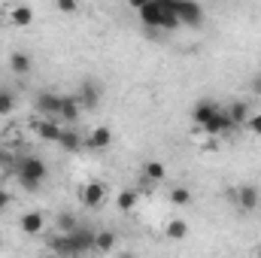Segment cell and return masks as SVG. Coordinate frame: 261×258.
Wrapping results in <instances>:
<instances>
[{"label": "cell", "mask_w": 261, "mask_h": 258, "mask_svg": "<svg viewBox=\"0 0 261 258\" xmlns=\"http://www.w3.org/2000/svg\"><path fill=\"white\" fill-rule=\"evenodd\" d=\"M12 176L18 179V186H21L24 192H37V189L46 183V176H49V164H46L40 155H21V158L15 161Z\"/></svg>", "instance_id": "1"}, {"label": "cell", "mask_w": 261, "mask_h": 258, "mask_svg": "<svg viewBox=\"0 0 261 258\" xmlns=\"http://www.w3.org/2000/svg\"><path fill=\"white\" fill-rule=\"evenodd\" d=\"M170 9H173V15H176V21H179V28L186 24V28H197V24H203V6L200 3H192V0H170Z\"/></svg>", "instance_id": "2"}, {"label": "cell", "mask_w": 261, "mask_h": 258, "mask_svg": "<svg viewBox=\"0 0 261 258\" xmlns=\"http://www.w3.org/2000/svg\"><path fill=\"white\" fill-rule=\"evenodd\" d=\"M100 97H103L100 82H97V79H91V76H85V79L79 82V88H76L79 110H97V107H100Z\"/></svg>", "instance_id": "3"}, {"label": "cell", "mask_w": 261, "mask_h": 258, "mask_svg": "<svg viewBox=\"0 0 261 258\" xmlns=\"http://www.w3.org/2000/svg\"><path fill=\"white\" fill-rule=\"evenodd\" d=\"M67 240H70V255L73 258H82V255H88V252H94V231L85 228V225H79L76 231H70Z\"/></svg>", "instance_id": "4"}, {"label": "cell", "mask_w": 261, "mask_h": 258, "mask_svg": "<svg viewBox=\"0 0 261 258\" xmlns=\"http://www.w3.org/2000/svg\"><path fill=\"white\" fill-rule=\"evenodd\" d=\"M107 186L100 183V179H91V183H85L82 189H79V200H82V207L85 210H100L103 203H107Z\"/></svg>", "instance_id": "5"}, {"label": "cell", "mask_w": 261, "mask_h": 258, "mask_svg": "<svg viewBox=\"0 0 261 258\" xmlns=\"http://www.w3.org/2000/svg\"><path fill=\"white\" fill-rule=\"evenodd\" d=\"M231 197H234V203L243 210V213H252V210H258L261 203V192L255 186H237V189H231Z\"/></svg>", "instance_id": "6"}, {"label": "cell", "mask_w": 261, "mask_h": 258, "mask_svg": "<svg viewBox=\"0 0 261 258\" xmlns=\"http://www.w3.org/2000/svg\"><path fill=\"white\" fill-rule=\"evenodd\" d=\"M37 110L43 119H55L58 122V113H61V94L55 91H40L37 94Z\"/></svg>", "instance_id": "7"}, {"label": "cell", "mask_w": 261, "mask_h": 258, "mask_svg": "<svg viewBox=\"0 0 261 258\" xmlns=\"http://www.w3.org/2000/svg\"><path fill=\"white\" fill-rule=\"evenodd\" d=\"M219 110H222V107H219L216 100H210V97H206V100H197L195 110H192V122L203 131L210 122H213V119H216V113H219Z\"/></svg>", "instance_id": "8"}, {"label": "cell", "mask_w": 261, "mask_h": 258, "mask_svg": "<svg viewBox=\"0 0 261 258\" xmlns=\"http://www.w3.org/2000/svg\"><path fill=\"white\" fill-rule=\"evenodd\" d=\"M31 128H34V134H37L43 143H58L64 125H61V122H55V119H43V122H31Z\"/></svg>", "instance_id": "9"}, {"label": "cell", "mask_w": 261, "mask_h": 258, "mask_svg": "<svg viewBox=\"0 0 261 258\" xmlns=\"http://www.w3.org/2000/svg\"><path fill=\"white\" fill-rule=\"evenodd\" d=\"M110 146H113V131L107 128V125H97V128L88 131V137H85V149L103 152V149H110Z\"/></svg>", "instance_id": "10"}, {"label": "cell", "mask_w": 261, "mask_h": 258, "mask_svg": "<svg viewBox=\"0 0 261 258\" xmlns=\"http://www.w3.org/2000/svg\"><path fill=\"white\" fill-rule=\"evenodd\" d=\"M225 113H228V119H231L234 128H246V122H249V116H252V110H249L246 100H231V104L225 107Z\"/></svg>", "instance_id": "11"}, {"label": "cell", "mask_w": 261, "mask_h": 258, "mask_svg": "<svg viewBox=\"0 0 261 258\" xmlns=\"http://www.w3.org/2000/svg\"><path fill=\"white\" fill-rule=\"evenodd\" d=\"M43 225H46V216L40 213V210H28V213H21L18 216V228L24 231V234H40L43 231Z\"/></svg>", "instance_id": "12"}, {"label": "cell", "mask_w": 261, "mask_h": 258, "mask_svg": "<svg viewBox=\"0 0 261 258\" xmlns=\"http://www.w3.org/2000/svg\"><path fill=\"white\" fill-rule=\"evenodd\" d=\"M116 246H119V234H116L113 228L94 231V252H100V255H110V252H116Z\"/></svg>", "instance_id": "13"}, {"label": "cell", "mask_w": 261, "mask_h": 258, "mask_svg": "<svg viewBox=\"0 0 261 258\" xmlns=\"http://www.w3.org/2000/svg\"><path fill=\"white\" fill-rule=\"evenodd\" d=\"M6 18H9L12 28H28V24H34V9L24 6V3H18V6H9Z\"/></svg>", "instance_id": "14"}, {"label": "cell", "mask_w": 261, "mask_h": 258, "mask_svg": "<svg viewBox=\"0 0 261 258\" xmlns=\"http://www.w3.org/2000/svg\"><path fill=\"white\" fill-rule=\"evenodd\" d=\"M164 237L173 240V243H182V240L189 237V222H186V219H167V225H164Z\"/></svg>", "instance_id": "15"}, {"label": "cell", "mask_w": 261, "mask_h": 258, "mask_svg": "<svg viewBox=\"0 0 261 258\" xmlns=\"http://www.w3.org/2000/svg\"><path fill=\"white\" fill-rule=\"evenodd\" d=\"M31 70H34V58H31L28 52H12V55H9V73L28 76Z\"/></svg>", "instance_id": "16"}, {"label": "cell", "mask_w": 261, "mask_h": 258, "mask_svg": "<svg viewBox=\"0 0 261 258\" xmlns=\"http://www.w3.org/2000/svg\"><path fill=\"white\" fill-rule=\"evenodd\" d=\"M79 100L76 94H61V113H58V122H76L79 119Z\"/></svg>", "instance_id": "17"}, {"label": "cell", "mask_w": 261, "mask_h": 258, "mask_svg": "<svg viewBox=\"0 0 261 258\" xmlns=\"http://www.w3.org/2000/svg\"><path fill=\"white\" fill-rule=\"evenodd\" d=\"M143 176H146V183H155V186H158V183H164V176H167L164 161H155V158H152V161H146V164H143Z\"/></svg>", "instance_id": "18"}, {"label": "cell", "mask_w": 261, "mask_h": 258, "mask_svg": "<svg viewBox=\"0 0 261 258\" xmlns=\"http://www.w3.org/2000/svg\"><path fill=\"white\" fill-rule=\"evenodd\" d=\"M58 146H61L64 152H79V149L85 146V140H82V134H79V131L64 128V131H61V140H58Z\"/></svg>", "instance_id": "19"}, {"label": "cell", "mask_w": 261, "mask_h": 258, "mask_svg": "<svg viewBox=\"0 0 261 258\" xmlns=\"http://www.w3.org/2000/svg\"><path fill=\"white\" fill-rule=\"evenodd\" d=\"M49 249H52V255H58V258H73L70 255V240H67V234H52L49 237Z\"/></svg>", "instance_id": "20"}, {"label": "cell", "mask_w": 261, "mask_h": 258, "mask_svg": "<svg viewBox=\"0 0 261 258\" xmlns=\"http://www.w3.org/2000/svg\"><path fill=\"white\" fill-rule=\"evenodd\" d=\"M137 200H140L137 189H122V192L116 194V207H119L122 213H130V210L137 207Z\"/></svg>", "instance_id": "21"}, {"label": "cell", "mask_w": 261, "mask_h": 258, "mask_svg": "<svg viewBox=\"0 0 261 258\" xmlns=\"http://www.w3.org/2000/svg\"><path fill=\"white\" fill-rule=\"evenodd\" d=\"M167 200H170L173 207H189V203H192V189H189V186H173L170 194H167Z\"/></svg>", "instance_id": "22"}, {"label": "cell", "mask_w": 261, "mask_h": 258, "mask_svg": "<svg viewBox=\"0 0 261 258\" xmlns=\"http://www.w3.org/2000/svg\"><path fill=\"white\" fill-rule=\"evenodd\" d=\"M55 225H58V234H70V231H76L79 228V219H76V213H58V219H55Z\"/></svg>", "instance_id": "23"}, {"label": "cell", "mask_w": 261, "mask_h": 258, "mask_svg": "<svg viewBox=\"0 0 261 258\" xmlns=\"http://www.w3.org/2000/svg\"><path fill=\"white\" fill-rule=\"evenodd\" d=\"M12 110H15V94L6 91V88H0V116H9Z\"/></svg>", "instance_id": "24"}, {"label": "cell", "mask_w": 261, "mask_h": 258, "mask_svg": "<svg viewBox=\"0 0 261 258\" xmlns=\"http://www.w3.org/2000/svg\"><path fill=\"white\" fill-rule=\"evenodd\" d=\"M246 131H252L255 137H261V113H252L249 122H246Z\"/></svg>", "instance_id": "25"}, {"label": "cell", "mask_w": 261, "mask_h": 258, "mask_svg": "<svg viewBox=\"0 0 261 258\" xmlns=\"http://www.w3.org/2000/svg\"><path fill=\"white\" fill-rule=\"evenodd\" d=\"M79 9V3H73V0H58V12H64V15H73Z\"/></svg>", "instance_id": "26"}, {"label": "cell", "mask_w": 261, "mask_h": 258, "mask_svg": "<svg viewBox=\"0 0 261 258\" xmlns=\"http://www.w3.org/2000/svg\"><path fill=\"white\" fill-rule=\"evenodd\" d=\"M249 91H252L255 97H261V73H255V76L249 79Z\"/></svg>", "instance_id": "27"}, {"label": "cell", "mask_w": 261, "mask_h": 258, "mask_svg": "<svg viewBox=\"0 0 261 258\" xmlns=\"http://www.w3.org/2000/svg\"><path fill=\"white\" fill-rule=\"evenodd\" d=\"M9 203H12V194L6 192V189H0V213L9 210Z\"/></svg>", "instance_id": "28"}, {"label": "cell", "mask_w": 261, "mask_h": 258, "mask_svg": "<svg viewBox=\"0 0 261 258\" xmlns=\"http://www.w3.org/2000/svg\"><path fill=\"white\" fill-rule=\"evenodd\" d=\"M116 258H137V252H130V249H125V252H119Z\"/></svg>", "instance_id": "29"}, {"label": "cell", "mask_w": 261, "mask_h": 258, "mask_svg": "<svg viewBox=\"0 0 261 258\" xmlns=\"http://www.w3.org/2000/svg\"><path fill=\"white\" fill-rule=\"evenodd\" d=\"M255 258H261V246H258V249H255Z\"/></svg>", "instance_id": "30"}, {"label": "cell", "mask_w": 261, "mask_h": 258, "mask_svg": "<svg viewBox=\"0 0 261 258\" xmlns=\"http://www.w3.org/2000/svg\"><path fill=\"white\" fill-rule=\"evenodd\" d=\"M46 258H58V255H46Z\"/></svg>", "instance_id": "31"}]
</instances>
